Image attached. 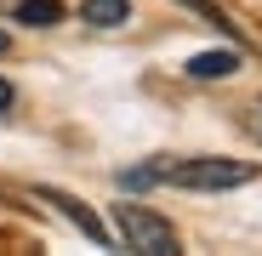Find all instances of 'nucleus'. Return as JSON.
<instances>
[{"mask_svg":"<svg viewBox=\"0 0 262 256\" xmlns=\"http://www.w3.org/2000/svg\"><path fill=\"white\" fill-rule=\"evenodd\" d=\"M120 182H125V188L171 182V188L223 194V188H245V182H256V165H251V159H228V154H205V159H177V165H137V171H125Z\"/></svg>","mask_w":262,"mask_h":256,"instance_id":"nucleus-1","label":"nucleus"},{"mask_svg":"<svg viewBox=\"0 0 262 256\" xmlns=\"http://www.w3.org/2000/svg\"><path fill=\"white\" fill-rule=\"evenodd\" d=\"M114 228H120L125 250H137V256H177V228L143 205H114Z\"/></svg>","mask_w":262,"mask_h":256,"instance_id":"nucleus-2","label":"nucleus"},{"mask_svg":"<svg viewBox=\"0 0 262 256\" xmlns=\"http://www.w3.org/2000/svg\"><path fill=\"white\" fill-rule=\"evenodd\" d=\"M40 205H52L57 217H63V222H74V228L92 239V245H108V228H103V222H97V217H92V211H85L80 199H69V194H57V188H40Z\"/></svg>","mask_w":262,"mask_h":256,"instance_id":"nucleus-3","label":"nucleus"},{"mask_svg":"<svg viewBox=\"0 0 262 256\" xmlns=\"http://www.w3.org/2000/svg\"><path fill=\"white\" fill-rule=\"evenodd\" d=\"M239 68V52L228 46V52H200V57H188V74L194 80H228Z\"/></svg>","mask_w":262,"mask_h":256,"instance_id":"nucleus-4","label":"nucleus"},{"mask_svg":"<svg viewBox=\"0 0 262 256\" xmlns=\"http://www.w3.org/2000/svg\"><path fill=\"white\" fill-rule=\"evenodd\" d=\"M80 17L97 23V29H120L131 17V6H125V0H80Z\"/></svg>","mask_w":262,"mask_h":256,"instance_id":"nucleus-5","label":"nucleus"},{"mask_svg":"<svg viewBox=\"0 0 262 256\" xmlns=\"http://www.w3.org/2000/svg\"><path fill=\"white\" fill-rule=\"evenodd\" d=\"M63 17V0H17V23H34V29H52Z\"/></svg>","mask_w":262,"mask_h":256,"instance_id":"nucleus-6","label":"nucleus"},{"mask_svg":"<svg viewBox=\"0 0 262 256\" xmlns=\"http://www.w3.org/2000/svg\"><path fill=\"white\" fill-rule=\"evenodd\" d=\"M177 6H188L194 17H205V23H216V29H223V34H234V23H228L223 12H216V6H211V0H177Z\"/></svg>","mask_w":262,"mask_h":256,"instance_id":"nucleus-7","label":"nucleus"},{"mask_svg":"<svg viewBox=\"0 0 262 256\" xmlns=\"http://www.w3.org/2000/svg\"><path fill=\"white\" fill-rule=\"evenodd\" d=\"M251 137H256V143H262V97H256V103H251Z\"/></svg>","mask_w":262,"mask_h":256,"instance_id":"nucleus-8","label":"nucleus"},{"mask_svg":"<svg viewBox=\"0 0 262 256\" xmlns=\"http://www.w3.org/2000/svg\"><path fill=\"white\" fill-rule=\"evenodd\" d=\"M12 97H17V91H12V85H6V80H0V108H12Z\"/></svg>","mask_w":262,"mask_h":256,"instance_id":"nucleus-9","label":"nucleus"},{"mask_svg":"<svg viewBox=\"0 0 262 256\" xmlns=\"http://www.w3.org/2000/svg\"><path fill=\"white\" fill-rule=\"evenodd\" d=\"M6 46H12V40H6V34H0V52H6Z\"/></svg>","mask_w":262,"mask_h":256,"instance_id":"nucleus-10","label":"nucleus"}]
</instances>
